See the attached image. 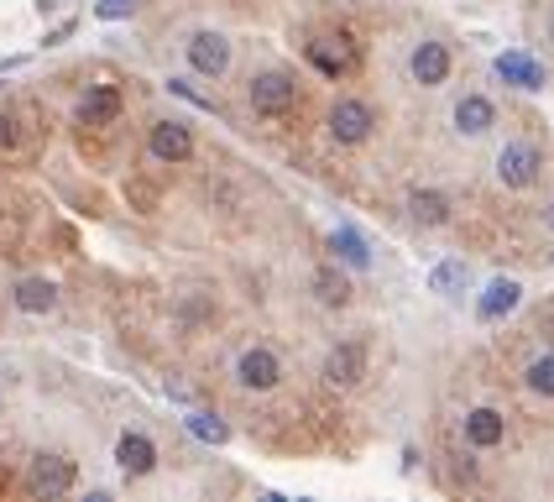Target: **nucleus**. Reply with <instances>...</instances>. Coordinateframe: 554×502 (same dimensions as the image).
<instances>
[{
    "label": "nucleus",
    "instance_id": "nucleus-1",
    "mask_svg": "<svg viewBox=\"0 0 554 502\" xmlns=\"http://www.w3.org/2000/svg\"><path fill=\"white\" fill-rule=\"evenodd\" d=\"M246 100L257 116H288V110L298 105V79L283 74V68H272V74H257L246 89Z\"/></svg>",
    "mask_w": 554,
    "mask_h": 502
},
{
    "label": "nucleus",
    "instance_id": "nucleus-2",
    "mask_svg": "<svg viewBox=\"0 0 554 502\" xmlns=\"http://www.w3.org/2000/svg\"><path fill=\"white\" fill-rule=\"evenodd\" d=\"M539 168H544V157L534 142H507L497 152V184L502 189H528V184H539Z\"/></svg>",
    "mask_w": 554,
    "mask_h": 502
},
{
    "label": "nucleus",
    "instance_id": "nucleus-3",
    "mask_svg": "<svg viewBox=\"0 0 554 502\" xmlns=\"http://www.w3.org/2000/svg\"><path fill=\"white\" fill-rule=\"evenodd\" d=\"M236 382L246 393H272V387L283 382V361H277L272 346H246L236 356Z\"/></svg>",
    "mask_w": 554,
    "mask_h": 502
},
{
    "label": "nucleus",
    "instance_id": "nucleus-4",
    "mask_svg": "<svg viewBox=\"0 0 554 502\" xmlns=\"http://www.w3.org/2000/svg\"><path fill=\"white\" fill-rule=\"evenodd\" d=\"M372 126H377V110L366 105V100H335V110H330V136L340 147H361L366 136H372Z\"/></svg>",
    "mask_w": 554,
    "mask_h": 502
},
{
    "label": "nucleus",
    "instance_id": "nucleus-5",
    "mask_svg": "<svg viewBox=\"0 0 554 502\" xmlns=\"http://www.w3.org/2000/svg\"><path fill=\"white\" fill-rule=\"evenodd\" d=\"M74 482H79V466L68 461V455H37L32 471H27V487L37 497H63Z\"/></svg>",
    "mask_w": 554,
    "mask_h": 502
},
{
    "label": "nucleus",
    "instance_id": "nucleus-6",
    "mask_svg": "<svg viewBox=\"0 0 554 502\" xmlns=\"http://www.w3.org/2000/svg\"><path fill=\"white\" fill-rule=\"evenodd\" d=\"M147 152L157 157V163H189L194 157V131L183 121H157L147 131Z\"/></svg>",
    "mask_w": 554,
    "mask_h": 502
},
{
    "label": "nucleus",
    "instance_id": "nucleus-7",
    "mask_svg": "<svg viewBox=\"0 0 554 502\" xmlns=\"http://www.w3.org/2000/svg\"><path fill=\"white\" fill-rule=\"evenodd\" d=\"M366 377V346L361 340H340V346H330V356H325V382L330 387H356Z\"/></svg>",
    "mask_w": 554,
    "mask_h": 502
},
{
    "label": "nucleus",
    "instance_id": "nucleus-8",
    "mask_svg": "<svg viewBox=\"0 0 554 502\" xmlns=\"http://www.w3.org/2000/svg\"><path fill=\"white\" fill-rule=\"evenodd\" d=\"M304 58L325 79H340V74H351V68H356V48L345 37H314V42H304Z\"/></svg>",
    "mask_w": 554,
    "mask_h": 502
},
{
    "label": "nucleus",
    "instance_id": "nucleus-9",
    "mask_svg": "<svg viewBox=\"0 0 554 502\" xmlns=\"http://www.w3.org/2000/svg\"><path fill=\"white\" fill-rule=\"evenodd\" d=\"M408 74H413V84H424V89H440L445 79H450V48L445 42H419L413 48V58H408Z\"/></svg>",
    "mask_w": 554,
    "mask_h": 502
},
{
    "label": "nucleus",
    "instance_id": "nucleus-10",
    "mask_svg": "<svg viewBox=\"0 0 554 502\" xmlns=\"http://www.w3.org/2000/svg\"><path fill=\"white\" fill-rule=\"evenodd\" d=\"M189 68L204 74V79H220L230 68V42L220 32H194L189 37Z\"/></svg>",
    "mask_w": 554,
    "mask_h": 502
},
{
    "label": "nucleus",
    "instance_id": "nucleus-11",
    "mask_svg": "<svg viewBox=\"0 0 554 502\" xmlns=\"http://www.w3.org/2000/svg\"><path fill=\"white\" fill-rule=\"evenodd\" d=\"M518 304H523V283H518V278H492L487 293L476 299V314L487 319V325H497V319H507Z\"/></svg>",
    "mask_w": 554,
    "mask_h": 502
},
{
    "label": "nucleus",
    "instance_id": "nucleus-12",
    "mask_svg": "<svg viewBox=\"0 0 554 502\" xmlns=\"http://www.w3.org/2000/svg\"><path fill=\"white\" fill-rule=\"evenodd\" d=\"M115 466H121L126 476H147L157 466V445L147 435H136V429H126V435L115 440Z\"/></svg>",
    "mask_w": 554,
    "mask_h": 502
},
{
    "label": "nucleus",
    "instance_id": "nucleus-13",
    "mask_svg": "<svg viewBox=\"0 0 554 502\" xmlns=\"http://www.w3.org/2000/svg\"><path fill=\"white\" fill-rule=\"evenodd\" d=\"M502 440H507V419L497 414V408H471V414H466V445L497 450Z\"/></svg>",
    "mask_w": 554,
    "mask_h": 502
},
{
    "label": "nucleus",
    "instance_id": "nucleus-14",
    "mask_svg": "<svg viewBox=\"0 0 554 502\" xmlns=\"http://www.w3.org/2000/svg\"><path fill=\"white\" fill-rule=\"evenodd\" d=\"M115 116H121V89H115V84H95L79 100V121L84 126H110Z\"/></svg>",
    "mask_w": 554,
    "mask_h": 502
},
{
    "label": "nucleus",
    "instance_id": "nucleus-15",
    "mask_svg": "<svg viewBox=\"0 0 554 502\" xmlns=\"http://www.w3.org/2000/svg\"><path fill=\"white\" fill-rule=\"evenodd\" d=\"M497 79L518 84V89H544V63L528 58V53H497Z\"/></svg>",
    "mask_w": 554,
    "mask_h": 502
},
{
    "label": "nucleus",
    "instance_id": "nucleus-16",
    "mask_svg": "<svg viewBox=\"0 0 554 502\" xmlns=\"http://www.w3.org/2000/svg\"><path fill=\"white\" fill-rule=\"evenodd\" d=\"M492 126H497V110H492L487 95H466L455 105V131L460 136H487Z\"/></svg>",
    "mask_w": 554,
    "mask_h": 502
},
{
    "label": "nucleus",
    "instance_id": "nucleus-17",
    "mask_svg": "<svg viewBox=\"0 0 554 502\" xmlns=\"http://www.w3.org/2000/svg\"><path fill=\"white\" fill-rule=\"evenodd\" d=\"M16 309L21 314H53L58 309V288L48 278H21L16 283Z\"/></svg>",
    "mask_w": 554,
    "mask_h": 502
},
{
    "label": "nucleus",
    "instance_id": "nucleus-18",
    "mask_svg": "<svg viewBox=\"0 0 554 502\" xmlns=\"http://www.w3.org/2000/svg\"><path fill=\"white\" fill-rule=\"evenodd\" d=\"M466 283H471V267L460 262V257H450V262H440V267L429 272V293H440V299H460Z\"/></svg>",
    "mask_w": 554,
    "mask_h": 502
},
{
    "label": "nucleus",
    "instance_id": "nucleus-19",
    "mask_svg": "<svg viewBox=\"0 0 554 502\" xmlns=\"http://www.w3.org/2000/svg\"><path fill=\"white\" fill-rule=\"evenodd\" d=\"M330 251H335V257H340L345 267H356V272L372 267V246H366V241L351 231V225H340V231L330 236Z\"/></svg>",
    "mask_w": 554,
    "mask_h": 502
},
{
    "label": "nucleus",
    "instance_id": "nucleus-20",
    "mask_svg": "<svg viewBox=\"0 0 554 502\" xmlns=\"http://www.w3.org/2000/svg\"><path fill=\"white\" fill-rule=\"evenodd\" d=\"M408 215L419 220V225H445L450 220V199L434 194V189H413L408 194Z\"/></svg>",
    "mask_w": 554,
    "mask_h": 502
},
{
    "label": "nucleus",
    "instance_id": "nucleus-21",
    "mask_svg": "<svg viewBox=\"0 0 554 502\" xmlns=\"http://www.w3.org/2000/svg\"><path fill=\"white\" fill-rule=\"evenodd\" d=\"M314 293H319V304H325V309H345V304H351V283H345L335 267H319L314 272Z\"/></svg>",
    "mask_w": 554,
    "mask_h": 502
},
{
    "label": "nucleus",
    "instance_id": "nucleus-22",
    "mask_svg": "<svg viewBox=\"0 0 554 502\" xmlns=\"http://www.w3.org/2000/svg\"><path fill=\"white\" fill-rule=\"evenodd\" d=\"M523 382H528V393H539V398H554V351H549V356H539V361H528Z\"/></svg>",
    "mask_w": 554,
    "mask_h": 502
},
{
    "label": "nucleus",
    "instance_id": "nucleus-23",
    "mask_svg": "<svg viewBox=\"0 0 554 502\" xmlns=\"http://www.w3.org/2000/svg\"><path fill=\"white\" fill-rule=\"evenodd\" d=\"M189 435L204 440V445H225V440H230V429H225L220 414H189Z\"/></svg>",
    "mask_w": 554,
    "mask_h": 502
},
{
    "label": "nucleus",
    "instance_id": "nucleus-24",
    "mask_svg": "<svg viewBox=\"0 0 554 502\" xmlns=\"http://www.w3.org/2000/svg\"><path fill=\"white\" fill-rule=\"evenodd\" d=\"M131 6H136V0H100V6H95V16H105V21H121V16H131Z\"/></svg>",
    "mask_w": 554,
    "mask_h": 502
},
{
    "label": "nucleus",
    "instance_id": "nucleus-25",
    "mask_svg": "<svg viewBox=\"0 0 554 502\" xmlns=\"http://www.w3.org/2000/svg\"><path fill=\"white\" fill-rule=\"evenodd\" d=\"M6 147H16V121L0 116V152H6Z\"/></svg>",
    "mask_w": 554,
    "mask_h": 502
},
{
    "label": "nucleus",
    "instance_id": "nucleus-26",
    "mask_svg": "<svg viewBox=\"0 0 554 502\" xmlns=\"http://www.w3.org/2000/svg\"><path fill=\"white\" fill-rule=\"evenodd\" d=\"M549 225H554V204H549Z\"/></svg>",
    "mask_w": 554,
    "mask_h": 502
}]
</instances>
